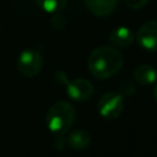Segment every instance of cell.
Segmentation results:
<instances>
[{
  "label": "cell",
  "instance_id": "2",
  "mask_svg": "<svg viewBox=\"0 0 157 157\" xmlns=\"http://www.w3.org/2000/svg\"><path fill=\"white\" fill-rule=\"evenodd\" d=\"M75 118L76 110L74 105L66 101H59L48 109L45 125L54 135H64L72 126Z\"/></svg>",
  "mask_w": 157,
  "mask_h": 157
},
{
  "label": "cell",
  "instance_id": "4",
  "mask_svg": "<svg viewBox=\"0 0 157 157\" xmlns=\"http://www.w3.org/2000/svg\"><path fill=\"white\" fill-rule=\"evenodd\" d=\"M97 110L107 120L117 119L124 110V97L117 92H107L101 96L97 103Z\"/></svg>",
  "mask_w": 157,
  "mask_h": 157
},
{
  "label": "cell",
  "instance_id": "8",
  "mask_svg": "<svg viewBox=\"0 0 157 157\" xmlns=\"http://www.w3.org/2000/svg\"><path fill=\"white\" fill-rule=\"evenodd\" d=\"M86 7L96 16L103 17L110 15L119 4V0H83Z\"/></svg>",
  "mask_w": 157,
  "mask_h": 157
},
{
  "label": "cell",
  "instance_id": "9",
  "mask_svg": "<svg viewBox=\"0 0 157 157\" xmlns=\"http://www.w3.org/2000/svg\"><path fill=\"white\" fill-rule=\"evenodd\" d=\"M66 145L75 151H83L91 145V135L85 129H76L66 137Z\"/></svg>",
  "mask_w": 157,
  "mask_h": 157
},
{
  "label": "cell",
  "instance_id": "15",
  "mask_svg": "<svg viewBox=\"0 0 157 157\" xmlns=\"http://www.w3.org/2000/svg\"><path fill=\"white\" fill-rule=\"evenodd\" d=\"M66 145V139L63 137V135H56L55 140H54V147L56 150H64Z\"/></svg>",
  "mask_w": 157,
  "mask_h": 157
},
{
  "label": "cell",
  "instance_id": "6",
  "mask_svg": "<svg viewBox=\"0 0 157 157\" xmlns=\"http://www.w3.org/2000/svg\"><path fill=\"white\" fill-rule=\"evenodd\" d=\"M137 44L146 52H157V21L148 20L144 22L136 32Z\"/></svg>",
  "mask_w": 157,
  "mask_h": 157
},
{
  "label": "cell",
  "instance_id": "11",
  "mask_svg": "<svg viewBox=\"0 0 157 157\" xmlns=\"http://www.w3.org/2000/svg\"><path fill=\"white\" fill-rule=\"evenodd\" d=\"M34 1L44 12L52 15L60 12L66 5V0H34Z\"/></svg>",
  "mask_w": 157,
  "mask_h": 157
},
{
  "label": "cell",
  "instance_id": "7",
  "mask_svg": "<svg viewBox=\"0 0 157 157\" xmlns=\"http://www.w3.org/2000/svg\"><path fill=\"white\" fill-rule=\"evenodd\" d=\"M109 40L117 48H128L135 40V36L129 27L119 26L112 29L109 33Z\"/></svg>",
  "mask_w": 157,
  "mask_h": 157
},
{
  "label": "cell",
  "instance_id": "5",
  "mask_svg": "<svg viewBox=\"0 0 157 157\" xmlns=\"http://www.w3.org/2000/svg\"><path fill=\"white\" fill-rule=\"evenodd\" d=\"M43 56L33 48H26L21 52L17 59V70L26 77H33L42 70Z\"/></svg>",
  "mask_w": 157,
  "mask_h": 157
},
{
  "label": "cell",
  "instance_id": "13",
  "mask_svg": "<svg viewBox=\"0 0 157 157\" xmlns=\"http://www.w3.org/2000/svg\"><path fill=\"white\" fill-rule=\"evenodd\" d=\"M120 94L123 96V97H129V96H131L134 92H135V86H134V83L131 82V81H123V83L120 85Z\"/></svg>",
  "mask_w": 157,
  "mask_h": 157
},
{
  "label": "cell",
  "instance_id": "14",
  "mask_svg": "<svg viewBox=\"0 0 157 157\" xmlns=\"http://www.w3.org/2000/svg\"><path fill=\"white\" fill-rule=\"evenodd\" d=\"M150 0H124V2L130 7V9H134V10H137V9H141L144 7Z\"/></svg>",
  "mask_w": 157,
  "mask_h": 157
},
{
  "label": "cell",
  "instance_id": "1",
  "mask_svg": "<svg viewBox=\"0 0 157 157\" xmlns=\"http://www.w3.org/2000/svg\"><path fill=\"white\" fill-rule=\"evenodd\" d=\"M87 65L93 77L105 80L120 71L124 65V56L118 49L109 45H102L90 54Z\"/></svg>",
  "mask_w": 157,
  "mask_h": 157
},
{
  "label": "cell",
  "instance_id": "12",
  "mask_svg": "<svg viewBox=\"0 0 157 157\" xmlns=\"http://www.w3.org/2000/svg\"><path fill=\"white\" fill-rule=\"evenodd\" d=\"M66 25V20L63 15H60V12H56V13H53V17L50 20V26L54 28V29H63Z\"/></svg>",
  "mask_w": 157,
  "mask_h": 157
},
{
  "label": "cell",
  "instance_id": "3",
  "mask_svg": "<svg viewBox=\"0 0 157 157\" xmlns=\"http://www.w3.org/2000/svg\"><path fill=\"white\" fill-rule=\"evenodd\" d=\"M54 77H55L56 81L65 85L66 94L76 102H85V101L90 99L91 96L93 94V86L86 78H80L78 77V78H75V80L70 81L66 77V74L61 70L55 71Z\"/></svg>",
  "mask_w": 157,
  "mask_h": 157
},
{
  "label": "cell",
  "instance_id": "16",
  "mask_svg": "<svg viewBox=\"0 0 157 157\" xmlns=\"http://www.w3.org/2000/svg\"><path fill=\"white\" fill-rule=\"evenodd\" d=\"M153 97H155V101H156V103H157V85H156L155 91H153Z\"/></svg>",
  "mask_w": 157,
  "mask_h": 157
},
{
  "label": "cell",
  "instance_id": "10",
  "mask_svg": "<svg viewBox=\"0 0 157 157\" xmlns=\"http://www.w3.org/2000/svg\"><path fill=\"white\" fill-rule=\"evenodd\" d=\"M134 78L141 85H151L157 81V70L147 64L140 65L134 70Z\"/></svg>",
  "mask_w": 157,
  "mask_h": 157
}]
</instances>
